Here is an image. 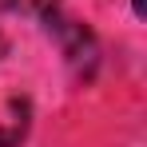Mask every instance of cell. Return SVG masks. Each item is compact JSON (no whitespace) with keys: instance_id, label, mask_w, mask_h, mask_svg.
I'll return each instance as SVG.
<instances>
[{"instance_id":"cell-2","label":"cell","mask_w":147,"mask_h":147,"mask_svg":"<svg viewBox=\"0 0 147 147\" xmlns=\"http://www.w3.org/2000/svg\"><path fill=\"white\" fill-rule=\"evenodd\" d=\"M20 0H0V12H8V8H16Z\"/></svg>"},{"instance_id":"cell-1","label":"cell","mask_w":147,"mask_h":147,"mask_svg":"<svg viewBox=\"0 0 147 147\" xmlns=\"http://www.w3.org/2000/svg\"><path fill=\"white\" fill-rule=\"evenodd\" d=\"M20 135H24L20 127H8V131L0 127V147H16V143H20Z\"/></svg>"}]
</instances>
